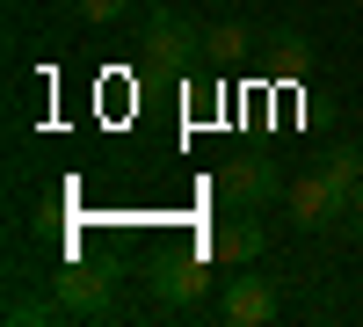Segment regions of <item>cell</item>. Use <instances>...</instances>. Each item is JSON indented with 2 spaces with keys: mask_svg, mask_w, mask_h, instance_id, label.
<instances>
[{
  "mask_svg": "<svg viewBox=\"0 0 363 327\" xmlns=\"http://www.w3.org/2000/svg\"><path fill=\"white\" fill-rule=\"evenodd\" d=\"M218 270H247V262L269 248V233L255 226V211H240V218H218V226H203V240H196Z\"/></svg>",
  "mask_w": 363,
  "mask_h": 327,
  "instance_id": "cell-6",
  "label": "cell"
},
{
  "mask_svg": "<svg viewBox=\"0 0 363 327\" xmlns=\"http://www.w3.org/2000/svg\"><path fill=\"white\" fill-rule=\"evenodd\" d=\"M218 320L225 327H262V320H277V284L269 277H233L218 291Z\"/></svg>",
  "mask_w": 363,
  "mask_h": 327,
  "instance_id": "cell-7",
  "label": "cell"
},
{
  "mask_svg": "<svg viewBox=\"0 0 363 327\" xmlns=\"http://www.w3.org/2000/svg\"><path fill=\"white\" fill-rule=\"evenodd\" d=\"M262 44H269V73L277 80H306L313 73V51H306L298 29H277V37H262Z\"/></svg>",
  "mask_w": 363,
  "mask_h": 327,
  "instance_id": "cell-8",
  "label": "cell"
},
{
  "mask_svg": "<svg viewBox=\"0 0 363 327\" xmlns=\"http://www.w3.org/2000/svg\"><path fill=\"white\" fill-rule=\"evenodd\" d=\"M342 226H349V233H356V240H363V189L349 196V218H342Z\"/></svg>",
  "mask_w": 363,
  "mask_h": 327,
  "instance_id": "cell-13",
  "label": "cell"
},
{
  "mask_svg": "<svg viewBox=\"0 0 363 327\" xmlns=\"http://www.w3.org/2000/svg\"><path fill=\"white\" fill-rule=\"evenodd\" d=\"M211 189H218L225 211H269V204H277V189H284V174H277V160L240 153V160H225L218 174H211Z\"/></svg>",
  "mask_w": 363,
  "mask_h": 327,
  "instance_id": "cell-2",
  "label": "cell"
},
{
  "mask_svg": "<svg viewBox=\"0 0 363 327\" xmlns=\"http://www.w3.org/2000/svg\"><path fill=\"white\" fill-rule=\"evenodd\" d=\"M356 8H363V0H356Z\"/></svg>",
  "mask_w": 363,
  "mask_h": 327,
  "instance_id": "cell-14",
  "label": "cell"
},
{
  "mask_svg": "<svg viewBox=\"0 0 363 327\" xmlns=\"http://www.w3.org/2000/svg\"><path fill=\"white\" fill-rule=\"evenodd\" d=\"M320 174H327L342 196H356V189H363V145H335V153L320 160Z\"/></svg>",
  "mask_w": 363,
  "mask_h": 327,
  "instance_id": "cell-9",
  "label": "cell"
},
{
  "mask_svg": "<svg viewBox=\"0 0 363 327\" xmlns=\"http://www.w3.org/2000/svg\"><path fill=\"white\" fill-rule=\"evenodd\" d=\"M284 211H291L298 233H327L335 218H349V196L313 167V174H298V182H284Z\"/></svg>",
  "mask_w": 363,
  "mask_h": 327,
  "instance_id": "cell-4",
  "label": "cell"
},
{
  "mask_svg": "<svg viewBox=\"0 0 363 327\" xmlns=\"http://www.w3.org/2000/svg\"><path fill=\"white\" fill-rule=\"evenodd\" d=\"M196 44H203V37H196V22L182 15V8H167V0H160V8L138 22V58H145L153 73H182Z\"/></svg>",
  "mask_w": 363,
  "mask_h": 327,
  "instance_id": "cell-1",
  "label": "cell"
},
{
  "mask_svg": "<svg viewBox=\"0 0 363 327\" xmlns=\"http://www.w3.org/2000/svg\"><path fill=\"white\" fill-rule=\"evenodd\" d=\"M124 8H131V0H73V15H80V22H116Z\"/></svg>",
  "mask_w": 363,
  "mask_h": 327,
  "instance_id": "cell-12",
  "label": "cell"
},
{
  "mask_svg": "<svg viewBox=\"0 0 363 327\" xmlns=\"http://www.w3.org/2000/svg\"><path fill=\"white\" fill-rule=\"evenodd\" d=\"M51 291H58V306H66V320H109V313H116V284H109V270H87V262L58 270Z\"/></svg>",
  "mask_w": 363,
  "mask_h": 327,
  "instance_id": "cell-5",
  "label": "cell"
},
{
  "mask_svg": "<svg viewBox=\"0 0 363 327\" xmlns=\"http://www.w3.org/2000/svg\"><path fill=\"white\" fill-rule=\"evenodd\" d=\"M203 44L218 51V58H240V51H255V29L240 22V15H218V22L203 29Z\"/></svg>",
  "mask_w": 363,
  "mask_h": 327,
  "instance_id": "cell-10",
  "label": "cell"
},
{
  "mask_svg": "<svg viewBox=\"0 0 363 327\" xmlns=\"http://www.w3.org/2000/svg\"><path fill=\"white\" fill-rule=\"evenodd\" d=\"M29 320H66L58 299H8V327H29Z\"/></svg>",
  "mask_w": 363,
  "mask_h": 327,
  "instance_id": "cell-11",
  "label": "cell"
},
{
  "mask_svg": "<svg viewBox=\"0 0 363 327\" xmlns=\"http://www.w3.org/2000/svg\"><path fill=\"white\" fill-rule=\"evenodd\" d=\"M211 284H218V262H211L203 248H196V255H174V262L153 270V306H160V313H189Z\"/></svg>",
  "mask_w": 363,
  "mask_h": 327,
  "instance_id": "cell-3",
  "label": "cell"
}]
</instances>
